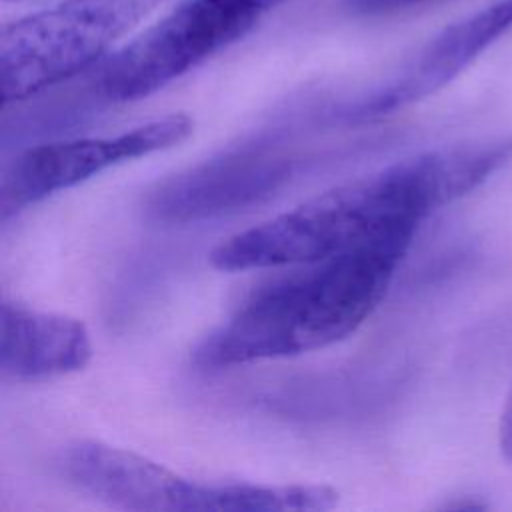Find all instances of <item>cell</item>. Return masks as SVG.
I'll return each instance as SVG.
<instances>
[{"label":"cell","mask_w":512,"mask_h":512,"mask_svg":"<svg viewBox=\"0 0 512 512\" xmlns=\"http://www.w3.org/2000/svg\"><path fill=\"white\" fill-rule=\"evenodd\" d=\"M512 156V138L424 152L336 186L218 244L220 270L312 264L364 244L398 224H420L472 192Z\"/></svg>","instance_id":"cell-1"},{"label":"cell","mask_w":512,"mask_h":512,"mask_svg":"<svg viewBox=\"0 0 512 512\" xmlns=\"http://www.w3.org/2000/svg\"><path fill=\"white\" fill-rule=\"evenodd\" d=\"M420 224H398L364 244L304 264L254 294L196 350L202 368L284 358L354 332L388 292Z\"/></svg>","instance_id":"cell-2"},{"label":"cell","mask_w":512,"mask_h":512,"mask_svg":"<svg viewBox=\"0 0 512 512\" xmlns=\"http://www.w3.org/2000/svg\"><path fill=\"white\" fill-rule=\"evenodd\" d=\"M66 476L92 496L138 512H282L328 510V486H260L198 482L128 450L82 440L64 452Z\"/></svg>","instance_id":"cell-3"},{"label":"cell","mask_w":512,"mask_h":512,"mask_svg":"<svg viewBox=\"0 0 512 512\" xmlns=\"http://www.w3.org/2000/svg\"><path fill=\"white\" fill-rule=\"evenodd\" d=\"M162 0H62L0 32L2 102L28 98L104 58Z\"/></svg>","instance_id":"cell-4"},{"label":"cell","mask_w":512,"mask_h":512,"mask_svg":"<svg viewBox=\"0 0 512 512\" xmlns=\"http://www.w3.org/2000/svg\"><path fill=\"white\" fill-rule=\"evenodd\" d=\"M266 14L264 0H182L106 58L98 88L114 102L146 98L244 38Z\"/></svg>","instance_id":"cell-5"},{"label":"cell","mask_w":512,"mask_h":512,"mask_svg":"<svg viewBox=\"0 0 512 512\" xmlns=\"http://www.w3.org/2000/svg\"><path fill=\"white\" fill-rule=\"evenodd\" d=\"M192 120L186 114H170L136 126L116 136L50 142L28 148L6 170L0 184V212L24 210L42 198L76 186L120 162L140 158L186 140Z\"/></svg>","instance_id":"cell-6"},{"label":"cell","mask_w":512,"mask_h":512,"mask_svg":"<svg viewBox=\"0 0 512 512\" xmlns=\"http://www.w3.org/2000/svg\"><path fill=\"white\" fill-rule=\"evenodd\" d=\"M510 30L512 0H496L476 14L446 26L398 78L360 102L356 112L362 116L384 114L438 92Z\"/></svg>","instance_id":"cell-7"},{"label":"cell","mask_w":512,"mask_h":512,"mask_svg":"<svg viewBox=\"0 0 512 512\" xmlns=\"http://www.w3.org/2000/svg\"><path fill=\"white\" fill-rule=\"evenodd\" d=\"M92 356L86 326L70 316L4 302L0 370L12 380H44L80 370Z\"/></svg>","instance_id":"cell-8"},{"label":"cell","mask_w":512,"mask_h":512,"mask_svg":"<svg viewBox=\"0 0 512 512\" xmlns=\"http://www.w3.org/2000/svg\"><path fill=\"white\" fill-rule=\"evenodd\" d=\"M280 178H284L280 160L246 152L224 156L170 180L154 196V208L168 218L206 216L266 194Z\"/></svg>","instance_id":"cell-9"},{"label":"cell","mask_w":512,"mask_h":512,"mask_svg":"<svg viewBox=\"0 0 512 512\" xmlns=\"http://www.w3.org/2000/svg\"><path fill=\"white\" fill-rule=\"evenodd\" d=\"M498 446L502 456L512 462V384L508 388V394L504 398V406L500 412L498 422Z\"/></svg>","instance_id":"cell-10"},{"label":"cell","mask_w":512,"mask_h":512,"mask_svg":"<svg viewBox=\"0 0 512 512\" xmlns=\"http://www.w3.org/2000/svg\"><path fill=\"white\" fill-rule=\"evenodd\" d=\"M360 10L366 12H388V10H398V8H408L416 4H426L432 0H352Z\"/></svg>","instance_id":"cell-11"},{"label":"cell","mask_w":512,"mask_h":512,"mask_svg":"<svg viewBox=\"0 0 512 512\" xmlns=\"http://www.w3.org/2000/svg\"><path fill=\"white\" fill-rule=\"evenodd\" d=\"M284 2H290V0H264V4H266V8H268V12H270V10H274V8H278V6H282Z\"/></svg>","instance_id":"cell-12"}]
</instances>
